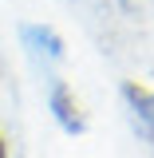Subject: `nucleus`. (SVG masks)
<instances>
[{"mask_svg":"<svg viewBox=\"0 0 154 158\" xmlns=\"http://www.w3.org/2000/svg\"><path fill=\"white\" fill-rule=\"evenodd\" d=\"M52 111H56L59 118V127L63 131H83V115H79V107H75V99H71V91L63 87V83H56V91H52Z\"/></svg>","mask_w":154,"mask_h":158,"instance_id":"f257e3e1","label":"nucleus"},{"mask_svg":"<svg viewBox=\"0 0 154 158\" xmlns=\"http://www.w3.org/2000/svg\"><path fill=\"white\" fill-rule=\"evenodd\" d=\"M123 95H127V103L135 107V115H138V123L146 127V135L154 138V91L138 87V83H127V87H123Z\"/></svg>","mask_w":154,"mask_h":158,"instance_id":"f03ea898","label":"nucleus"},{"mask_svg":"<svg viewBox=\"0 0 154 158\" xmlns=\"http://www.w3.org/2000/svg\"><path fill=\"white\" fill-rule=\"evenodd\" d=\"M0 158H8V142H4V135H0Z\"/></svg>","mask_w":154,"mask_h":158,"instance_id":"20e7f679","label":"nucleus"},{"mask_svg":"<svg viewBox=\"0 0 154 158\" xmlns=\"http://www.w3.org/2000/svg\"><path fill=\"white\" fill-rule=\"evenodd\" d=\"M24 36L32 40V44H40V52H48V56H59V52H63L59 36H56V32H48V28H24Z\"/></svg>","mask_w":154,"mask_h":158,"instance_id":"7ed1b4c3","label":"nucleus"}]
</instances>
